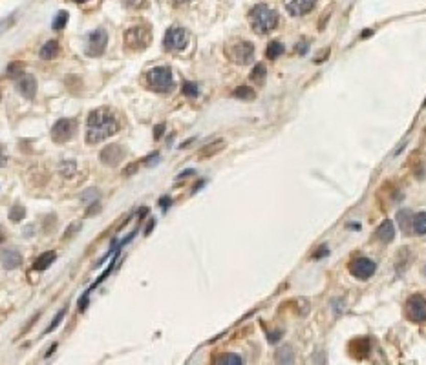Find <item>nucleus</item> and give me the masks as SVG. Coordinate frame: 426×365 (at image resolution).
Wrapping results in <instances>:
<instances>
[{"label": "nucleus", "instance_id": "1", "mask_svg": "<svg viewBox=\"0 0 426 365\" xmlns=\"http://www.w3.org/2000/svg\"><path fill=\"white\" fill-rule=\"evenodd\" d=\"M121 128L117 115L110 108H96L88 113L86 117V143L99 144L108 137L115 135Z\"/></svg>", "mask_w": 426, "mask_h": 365}, {"label": "nucleus", "instance_id": "2", "mask_svg": "<svg viewBox=\"0 0 426 365\" xmlns=\"http://www.w3.org/2000/svg\"><path fill=\"white\" fill-rule=\"evenodd\" d=\"M249 22L254 33L266 35L278 26V13L267 4H256L249 11Z\"/></svg>", "mask_w": 426, "mask_h": 365}, {"label": "nucleus", "instance_id": "3", "mask_svg": "<svg viewBox=\"0 0 426 365\" xmlns=\"http://www.w3.org/2000/svg\"><path fill=\"white\" fill-rule=\"evenodd\" d=\"M147 86L156 93H169L174 90V75L169 66H156L150 68L145 75Z\"/></svg>", "mask_w": 426, "mask_h": 365}, {"label": "nucleus", "instance_id": "4", "mask_svg": "<svg viewBox=\"0 0 426 365\" xmlns=\"http://www.w3.org/2000/svg\"><path fill=\"white\" fill-rule=\"evenodd\" d=\"M152 42V31L145 24H137L125 31V46L132 51H143Z\"/></svg>", "mask_w": 426, "mask_h": 365}, {"label": "nucleus", "instance_id": "5", "mask_svg": "<svg viewBox=\"0 0 426 365\" xmlns=\"http://www.w3.org/2000/svg\"><path fill=\"white\" fill-rule=\"evenodd\" d=\"M227 57L234 64H251L252 59H254V46L251 42H247V40H240V42H234L232 46L227 48Z\"/></svg>", "mask_w": 426, "mask_h": 365}, {"label": "nucleus", "instance_id": "6", "mask_svg": "<svg viewBox=\"0 0 426 365\" xmlns=\"http://www.w3.org/2000/svg\"><path fill=\"white\" fill-rule=\"evenodd\" d=\"M188 44V33L185 28L174 26L167 30L165 37H163V48L167 51H181L187 48Z\"/></svg>", "mask_w": 426, "mask_h": 365}, {"label": "nucleus", "instance_id": "7", "mask_svg": "<svg viewBox=\"0 0 426 365\" xmlns=\"http://www.w3.org/2000/svg\"><path fill=\"white\" fill-rule=\"evenodd\" d=\"M77 121L75 119H59L52 126V139L55 143H68L77 134Z\"/></svg>", "mask_w": 426, "mask_h": 365}, {"label": "nucleus", "instance_id": "8", "mask_svg": "<svg viewBox=\"0 0 426 365\" xmlns=\"http://www.w3.org/2000/svg\"><path fill=\"white\" fill-rule=\"evenodd\" d=\"M406 316L413 323H424L426 322V298L422 294H413L406 301Z\"/></svg>", "mask_w": 426, "mask_h": 365}, {"label": "nucleus", "instance_id": "9", "mask_svg": "<svg viewBox=\"0 0 426 365\" xmlns=\"http://www.w3.org/2000/svg\"><path fill=\"white\" fill-rule=\"evenodd\" d=\"M108 46V33L103 28H97L91 33H88V42H86V55L88 57H101L106 51Z\"/></svg>", "mask_w": 426, "mask_h": 365}, {"label": "nucleus", "instance_id": "10", "mask_svg": "<svg viewBox=\"0 0 426 365\" xmlns=\"http://www.w3.org/2000/svg\"><path fill=\"white\" fill-rule=\"evenodd\" d=\"M349 270H351V274L355 278L370 279L375 274V270H377V265H375V261L370 259V257H357L355 261H351Z\"/></svg>", "mask_w": 426, "mask_h": 365}, {"label": "nucleus", "instance_id": "11", "mask_svg": "<svg viewBox=\"0 0 426 365\" xmlns=\"http://www.w3.org/2000/svg\"><path fill=\"white\" fill-rule=\"evenodd\" d=\"M126 157V150L121 146V144H108L101 150L99 153V161L106 166H115L123 161Z\"/></svg>", "mask_w": 426, "mask_h": 365}, {"label": "nucleus", "instance_id": "12", "mask_svg": "<svg viewBox=\"0 0 426 365\" xmlns=\"http://www.w3.org/2000/svg\"><path fill=\"white\" fill-rule=\"evenodd\" d=\"M17 90L18 93H20L24 99L28 100H33L37 95V91H39V84H37V79L33 77V75H24L22 79H18L17 81Z\"/></svg>", "mask_w": 426, "mask_h": 365}, {"label": "nucleus", "instance_id": "13", "mask_svg": "<svg viewBox=\"0 0 426 365\" xmlns=\"http://www.w3.org/2000/svg\"><path fill=\"white\" fill-rule=\"evenodd\" d=\"M315 6H317V0H287L286 2L287 13L293 17H302V15L309 13Z\"/></svg>", "mask_w": 426, "mask_h": 365}, {"label": "nucleus", "instance_id": "14", "mask_svg": "<svg viewBox=\"0 0 426 365\" xmlns=\"http://www.w3.org/2000/svg\"><path fill=\"white\" fill-rule=\"evenodd\" d=\"M0 263L8 270L18 269L22 265V254L18 250H15V248H8V250L0 254Z\"/></svg>", "mask_w": 426, "mask_h": 365}, {"label": "nucleus", "instance_id": "15", "mask_svg": "<svg viewBox=\"0 0 426 365\" xmlns=\"http://www.w3.org/2000/svg\"><path fill=\"white\" fill-rule=\"evenodd\" d=\"M375 238H377L381 243H391L393 238H395V226H393V223L388 221V219L384 223H381V226H378L377 232H375Z\"/></svg>", "mask_w": 426, "mask_h": 365}, {"label": "nucleus", "instance_id": "16", "mask_svg": "<svg viewBox=\"0 0 426 365\" xmlns=\"http://www.w3.org/2000/svg\"><path fill=\"white\" fill-rule=\"evenodd\" d=\"M59 51H61V46H59V42L57 40H48L46 44H42V48H40L39 55L42 61H53L57 55H59Z\"/></svg>", "mask_w": 426, "mask_h": 365}, {"label": "nucleus", "instance_id": "17", "mask_svg": "<svg viewBox=\"0 0 426 365\" xmlns=\"http://www.w3.org/2000/svg\"><path fill=\"white\" fill-rule=\"evenodd\" d=\"M57 259V252L55 250H48V252H42L39 257H37V261L33 263V269L35 270H46L50 269V267L53 265V261Z\"/></svg>", "mask_w": 426, "mask_h": 365}, {"label": "nucleus", "instance_id": "18", "mask_svg": "<svg viewBox=\"0 0 426 365\" xmlns=\"http://www.w3.org/2000/svg\"><path fill=\"white\" fill-rule=\"evenodd\" d=\"M225 148V141L223 139H218V141H212L210 144H207V146L201 148L200 152V157L201 159H207V157H212L216 155V153H220Z\"/></svg>", "mask_w": 426, "mask_h": 365}, {"label": "nucleus", "instance_id": "19", "mask_svg": "<svg viewBox=\"0 0 426 365\" xmlns=\"http://www.w3.org/2000/svg\"><path fill=\"white\" fill-rule=\"evenodd\" d=\"M295 361V352L289 345H283L276 351V363L278 365H293Z\"/></svg>", "mask_w": 426, "mask_h": 365}, {"label": "nucleus", "instance_id": "20", "mask_svg": "<svg viewBox=\"0 0 426 365\" xmlns=\"http://www.w3.org/2000/svg\"><path fill=\"white\" fill-rule=\"evenodd\" d=\"M412 228L415 234L424 236L426 234V212H417L412 216Z\"/></svg>", "mask_w": 426, "mask_h": 365}, {"label": "nucleus", "instance_id": "21", "mask_svg": "<svg viewBox=\"0 0 426 365\" xmlns=\"http://www.w3.org/2000/svg\"><path fill=\"white\" fill-rule=\"evenodd\" d=\"M216 365H244V361H242V356H240V354L225 352V354H222V356L218 358Z\"/></svg>", "mask_w": 426, "mask_h": 365}, {"label": "nucleus", "instance_id": "22", "mask_svg": "<svg viewBox=\"0 0 426 365\" xmlns=\"http://www.w3.org/2000/svg\"><path fill=\"white\" fill-rule=\"evenodd\" d=\"M6 73H8L9 79H15V81H18V79H22L24 75H26V71H24V64L22 62H11V64L8 66V70H6Z\"/></svg>", "mask_w": 426, "mask_h": 365}, {"label": "nucleus", "instance_id": "23", "mask_svg": "<svg viewBox=\"0 0 426 365\" xmlns=\"http://www.w3.org/2000/svg\"><path fill=\"white\" fill-rule=\"evenodd\" d=\"M282 53H283V44L278 42V40H273V42H271L269 46H267V49H266V57L269 59V61L278 59Z\"/></svg>", "mask_w": 426, "mask_h": 365}, {"label": "nucleus", "instance_id": "24", "mask_svg": "<svg viewBox=\"0 0 426 365\" xmlns=\"http://www.w3.org/2000/svg\"><path fill=\"white\" fill-rule=\"evenodd\" d=\"M68 17H70V15H68V11H66V9H61V11H59L55 17H53V22H52L53 30H55V31L64 30L66 24H68Z\"/></svg>", "mask_w": 426, "mask_h": 365}, {"label": "nucleus", "instance_id": "25", "mask_svg": "<svg viewBox=\"0 0 426 365\" xmlns=\"http://www.w3.org/2000/svg\"><path fill=\"white\" fill-rule=\"evenodd\" d=\"M266 75H267L266 66L262 64V62H258V64H254V68H252V71H251V81H254V83H264Z\"/></svg>", "mask_w": 426, "mask_h": 365}, {"label": "nucleus", "instance_id": "26", "mask_svg": "<svg viewBox=\"0 0 426 365\" xmlns=\"http://www.w3.org/2000/svg\"><path fill=\"white\" fill-rule=\"evenodd\" d=\"M232 95L236 97V99H242V100H251L254 99V90L249 86H240L236 88L234 91H232Z\"/></svg>", "mask_w": 426, "mask_h": 365}, {"label": "nucleus", "instance_id": "27", "mask_svg": "<svg viewBox=\"0 0 426 365\" xmlns=\"http://www.w3.org/2000/svg\"><path fill=\"white\" fill-rule=\"evenodd\" d=\"M24 218H26V208H24V206H20V204L11 206V210H9V219H11V221L20 223Z\"/></svg>", "mask_w": 426, "mask_h": 365}, {"label": "nucleus", "instance_id": "28", "mask_svg": "<svg viewBox=\"0 0 426 365\" xmlns=\"http://www.w3.org/2000/svg\"><path fill=\"white\" fill-rule=\"evenodd\" d=\"M97 197H99V190H97V188H88V190H84L83 194H81L79 199H81V203L91 204V203H96Z\"/></svg>", "mask_w": 426, "mask_h": 365}, {"label": "nucleus", "instance_id": "29", "mask_svg": "<svg viewBox=\"0 0 426 365\" xmlns=\"http://www.w3.org/2000/svg\"><path fill=\"white\" fill-rule=\"evenodd\" d=\"M181 91H183V95H187V97H198V93H200V88H198V84L196 83H192V81H187V83H183V88H181Z\"/></svg>", "mask_w": 426, "mask_h": 365}, {"label": "nucleus", "instance_id": "30", "mask_svg": "<svg viewBox=\"0 0 426 365\" xmlns=\"http://www.w3.org/2000/svg\"><path fill=\"white\" fill-rule=\"evenodd\" d=\"M59 172H61L64 177H72L75 172V161H62L59 165Z\"/></svg>", "mask_w": 426, "mask_h": 365}, {"label": "nucleus", "instance_id": "31", "mask_svg": "<svg viewBox=\"0 0 426 365\" xmlns=\"http://www.w3.org/2000/svg\"><path fill=\"white\" fill-rule=\"evenodd\" d=\"M123 4L130 9H145L150 6V0H123Z\"/></svg>", "mask_w": 426, "mask_h": 365}, {"label": "nucleus", "instance_id": "32", "mask_svg": "<svg viewBox=\"0 0 426 365\" xmlns=\"http://www.w3.org/2000/svg\"><path fill=\"white\" fill-rule=\"evenodd\" d=\"M64 316H66V309H62V310H59V314H57L55 318L52 320V323L48 325V329H46V334H50V332H53V330L57 329V327L61 325V322L64 320Z\"/></svg>", "mask_w": 426, "mask_h": 365}, {"label": "nucleus", "instance_id": "33", "mask_svg": "<svg viewBox=\"0 0 426 365\" xmlns=\"http://www.w3.org/2000/svg\"><path fill=\"white\" fill-rule=\"evenodd\" d=\"M99 212H101V203H99V201H96V203L88 204V208H86V212H84V216H86V218H91V216H96V214H99Z\"/></svg>", "mask_w": 426, "mask_h": 365}, {"label": "nucleus", "instance_id": "34", "mask_svg": "<svg viewBox=\"0 0 426 365\" xmlns=\"http://www.w3.org/2000/svg\"><path fill=\"white\" fill-rule=\"evenodd\" d=\"M159 161H161V155H159V153H150V155L145 157V159H143V163H145L147 166H156Z\"/></svg>", "mask_w": 426, "mask_h": 365}, {"label": "nucleus", "instance_id": "35", "mask_svg": "<svg viewBox=\"0 0 426 365\" xmlns=\"http://www.w3.org/2000/svg\"><path fill=\"white\" fill-rule=\"evenodd\" d=\"M88 303H90V296H88V292H84V294L81 296L79 303H77L79 312H84V310H86V307H88Z\"/></svg>", "mask_w": 426, "mask_h": 365}, {"label": "nucleus", "instance_id": "36", "mask_svg": "<svg viewBox=\"0 0 426 365\" xmlns=\"http://www.w3.org/2000/svg\"><path fill=\"white\" fill-rule=\"evenodd\" d=\"M163 134H165V124H157L156 128H154V139H161L163 137Z\"/></svg>", "mask_w": 426, "mask_h": 365}, {"label": "nucleus", "instance_id": "37", "mask_svg": "<svg viewBox=\"0 0 426 365\" xmlns=\"http://www.w3.org/2000/svg\"><path fill=\"white\" fill-rule=\"evenodd\" d=\"M8 165V155H6L4 144H0V168Z\"/></svg>", "mask_w": 426, "mask_h": 365}, {"label": "nucleus", "instance_id": "38", "mask_svg": "<svg viewBox=\"0 0 426 365\" xmlns=\"http://www.w3.org/2000/svg\"><path fill=\"white\" fill-rule=\"evenodd\" d=\"M157 203H159V206H161L163 210H169V206L172 204V199H170V197H161V199L157 201Z\"/></svg>", "mask_w": 426, "mask_h": 365}, {"label": "nucleus", "instance_id": "39", "mask_svg": "<svg viewBox=\"0 0 426 365\" xmlns=\"http://www.w3.org/2000/svg\"><path fill=\"white\" fill-rule=\"evenodd\" d=\"M137 172V163H134L132 166H126L125 170H123V175H132V174H135Z\"/></svg>", "mask_w": 426, "mask_h": 365}, {"label": "nucleus", "instance_id": "40", "mask_svg": "<svg viewBox=\"0 0 426 365\" xmlns=\"http://www.w3.org/2000/svg\"><path fill=\"white\" fill-rule=\"evenodd\" d=\"M79 228H81V223H75V225H74V228H72V226H70V228H68V230H66L64 238H70V236H74L75 232L79 230Z\"/></svg>", "mask_w": 426, "mask_h": 365}, {"label": "nucleus", "instance_id": "41", "mask_svg": "<svg viewBox=\"0 0 426 365\" xmlns=\"http://www.w3.org/2000/svg\"><path fill=\"white\" fill-rule=\"evenodd\" d=\"M156 226V219H150L148 221V225H147V228H145V236H148L150 232H152V228Z\"/></svg>", "mask_w": 426, "mask_h": 365}, {"label": "nucleus", "instance_id": "42", "mask_svg": "<svg viewBox=\"0 0 426 365\" xmlns=\"http://www.w3.org/2000/svg\"><path fill=\"white\" fill-rule=\"evenodd\" d=\"M194 174H196V170H192V168H191V170H183L181 174H179V175H178V179H183V177H188V175H194Z\"/></svg>", "mask_w": 426, "mask_h": 365}, {"label": "nucleus", "instance_id": "43", "mask_svg": "<svg viewBox=\"0 0 426 365\" xmlns=\"http://www.w3.org/2000/svg\"><path fill=\"white\" fill-rule=\"evenodd\" d=\"M326 254H327V248H324V247H322V248H318V250H317V254H313V259H318V257L326 256Z\"/></svg>", "mask_w": 426, "mask_h": 365}, {"label": "nucleus", "instance_id": "44", "mask_svg": "<svg viewBox=\"0 0 426 365\" xmlns=\"http://www.w3.org/2000/svg\"><path fill=\"white\" fill-rule=\"evenodd\" d=\"M280 336H282V332H271V334H269V342H271V344H276Z\"/></svg>", "mask_w": 426, "mask_h": 365}, {"label": "nucleus", "instance_id": "45", "mask_svg": "<svg viewBox=\"0 0 426 365\" xmlns=\"http://www.w3.org/2000/svg\"><path fill=\"white\" fill-rule=\"evenodd\" d=\"M4 241H6V228L0 225V245L4 243Z\"/></svg>", "mask_w": 426, "mask_h": 365}, {"label": "nucleus", "instance_id": "46", "mask_svg": "<svg viewBox=\"0 0 426 365\" xmlns=\"http://www.w3.org/2000/svg\"><path fill=\"white\" fill-rule=\"evenodd\" d=\"M203 185H205V181H200V182H198V185H196V187H194V188H192V194H196V192L200 190V188H201V187H203Z\"/></svg>", "mask_w": 426, "mask_h": 365}, {"label": "nucleus", "instance_id": "47", "mask_svg": "<svg viewBox=\"0 0 426 365\" xmlns=\"http://www.w3.org/2000/svg\"><path fill=\"white\" fill-rule=\"evenodd\" d=\"M298 53H305V42H300V46H298Z\"/></svg>", "mask_w": 426, "mask_h": 365}, {"label": "nucleus", "instance_id": "48", "mask_svg": "<svg viewBox=\"0 0 426 365\" xmlns=\"http://www.w3.org/2000/svg\"><path fill=\"white\" fill-rule=\"evenodd\" d=\"M74 2H77V4H81V2H86V0H74Z\"/></svg>", "mask_w": 426, "mask_h": 365}, {"label": "nucleus", "instance_id": "49", "mask_svg": "<svg viewBox=\"0 0 426 365\" xmlns=\"http://www.w3.org/2000/svg\"><path fill=\"white\" fill-rule=\"evenodd\" d=\"M422 274H424V278H426V263H424V269H422Z\"/></svg>", "mask_w": 426, "mask_h": 365}, {"label": "nucleus", "instance_id": "50", "mask_svg": "<svg viewBox=\"0 0 426 365\" xmlns=\"http://www.w3.org/2000/svg\"><path fill=\"white\" fill-rule=\"evenodd\" d=\"M176 2H187V0H176Z\"/></svg>", "mask_w": 426, "mask_h": 365}]
</instances>
